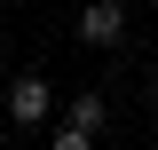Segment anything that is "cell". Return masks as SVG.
<instances>
[{
	"instance_id": "1",
	"label": "cell",
	"mask_w": 158,
	"mask_h": 150,
	"mask_svg": "<svg viewBox=\"0 0 158 150\" xmlns=\"http://www.w3.org/2000/svg\"><path fill=\"white\" fill-rule=\"evenodd\" d=\"M0 103H8V119H16V127H48V111H56V87H48L40 71H16Z\"/></svg>"
},
{
	"instance_id": "4",
	"label": "cell",
	"mask_w": 158,
	"mask_h": 150,
	"mask_svg": "<svg viewBox=\"0 0 158 150\" xmlns=\"http://www.w3.org/2000/svg\"><path fill=\"white\" fill-rule=\"evenodd\" d=\"M87 142H95V134L79 127V119H63V127H56V150H87Z\"/></svg>"
},
{
	"instance_id": "2",
	"label": "cell",
	"mask_w": 158,
	"mask_h": 150,
	"mask_svg": "<svg viewBox=\"0 0 158 150\" xmlns=\"http://www.w3.org/2000/svg\"><path fill=\"white\" fill-rule=\"evenodd\" d=\"M79 40H87V48H118V40H127V8H118V0L79 8Z\"/></svg>"
},
{
	"instance_id": "3",
	"label": "cell",
	"mask_w": 158,
	"mask_h": 150,
	"mask_svg": "<svg viewBox=\"0 0 158 150\" xmlns=\"http://www.w3.org/2000/svg\"><path fill=\"white\" fill-rule=\"evenodd\" d=\"M63 119H79L87 134H103V119H111V103H103V95H71V103H63Z\"/></svg>"
}]
</instances>
